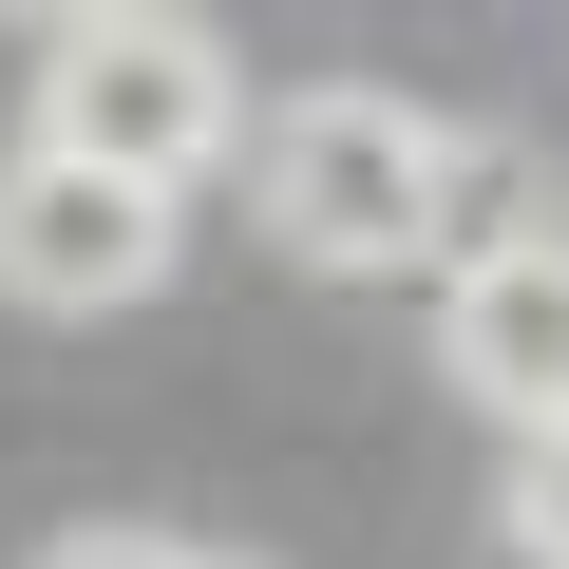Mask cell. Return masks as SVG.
Instances as JSON below:
<instances>
[{
    "mask_svg": "<svg viewBox=\"0 0 569 569\" xmlns=\"http://www.w3.org/2000/svg\"><path fill=\"white\" fill-rule=\"evenodd\" d=\"M456 171H475V133L380 77H305L247 114V190L305 266H456Z\"/></svg>",
    "mask_w": 569,
    "mask_h": 569,
    "instance_id": "obj_1",
    "label": "cell"
},
{
    "mask_svg": "<svg viewBox=\"0 0 569 569\" xmlns=\"http://www.w3.org/2000/svg\"><path fill=\"white\" fill-rule=\"evenodd\" d=\"M39 152H77V171H133V190H209V171H247V58L209 39V20H152V0H96V20H58L39 39V114H20Z\"/></svg>",
    "mask_w": 569,
    "mask_h": 569,
    "instance_id": "obj_2",
    "label": "cell"
},
{
    "mask_svg": "<svg viewBox=\"0 0 569 569\" xmlns=\"http://www.w3.org/2000/svg\"><path fill=\"white\" fill-rule=\"evenodd\" d=\"M171 284V190L133 171H77V152H0V305H39V323H114Z\"/></svg>",
    "mask_w": 569,
    "mask_h": 569,
    "instance_id": "obj_3",
    "label": "cell"
},
{
    "mask_svg": "<svg viewBox=\"0 0 569 569\" xmlns=\"http://www.w3.org/2000/svg\"><path fill=\"white\" fill-rule=\"evenodd\" d=\"M437 361H456L475 418L569 437V228H512V247L437 266Z\"/></svg>",
    "mask_w": 569,
    "mask_h": 569,
    "instance_id": "obj_4",
    "label": "cell"
},
{
    "mask_svg": "<svg viewBox=\"0 0 569 569\" xmlns=\"http://www.w3.org/2000/svg\"><path fill=\"white\" fill-rule=\"evenodd\" d=\"M493 531H512V569H569V437H512V475H493Z\"/></svg>",
    "mask_w": 569,
    "mask_h": 569,
    "instance_id": "obj_5",
    "label": "cell"
},
{
    "mask_svg": "<svg viewBox=\"0 0 569 569\" xmlns=\"http://www.w3.org/2000/svg\"><path fill=\"white\" fill-rule=\"evenodd\" d=\"M39 569H228L209 531H152V512H96V531H58Z\"/></svg>",
    "mask_w": 569,
    "mask_h": 569,
    "instance_id": "obj_6",
    "label": "cell"
}]
</instances>
